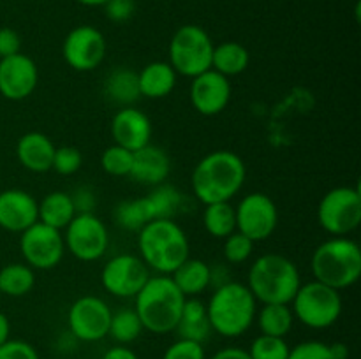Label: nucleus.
Here are the masks:
<instances>
[{"instance_id":"nucleus-1","label":"nucleus","mask_w":361,"mask_h":359,"mask_svg":"<svg viewBox=\"0 0 361 359\" xmlns=\"http://www.w3.org/2000/svg\"><path fill=\"white\" fill-rule=\"evenodd\" d=\"M247 169L235 151L215 150L196 164L190 178L192 192L207 206L231 201L245 183Z\"/></svg>"},{"instance_id":"nucleus-2","label":"nucleus","mask_w":361,"mask_h":359,"mask_svg":"<svg viewBox=\"0 0 361 359\" xmlns=\"http://www.w3.org/2000/svg\"><path fill=\"white\" fill-rule=\"evenodd\" d=\"M136 313L145 329L155 334L175 331L182 315L185 296L182 294L169 275L148 278L136 296Z\"/></svg>"},{"instance_id":"nucleus-3","label":"nucleus","mask_w":361,"mask_h":359,"mask_svg":"<svg viewBox=\"0 0 361 359\" xmlns=\"http://www.w3.org/2000/svg\"><path fill=\"white\" fill-rule=\"evenodd\" d=\"M257 301L245 284L228 282L214 291L207 305L212 331L226 338L242 336L256 320Z\"/></svg>"},{"instance_id":"nucleus-4","label":"nucleus","mask_w":361,"mask_h":359,"mask_svg":"<svg viewBox=\"0 0 361 359\" xmlns=\"http://www.w3.org/2000/svg\"><path fill=\"white\" fill-rule=\"evenodd\" d=\"M141 259L161 275H171L189 256V239L176 222L152 220L137 231Z\"/></svg>"},{"instance_id":"nucleus-5","label":"nucleus","mask_w":361,"mask_h":359,"mask_svg":"<svg viewBox=\"0 0 361 359\" xmlns=\"http://www.w3.org/2000/svg\"><path fill=\"white\" fill-rule=\"evenodd\" d=\"M302 285L300 271L291 259L281 253H264L257 257L249 270L247 287L256 301L263 305H289Z\"/></svg>"},{"instance_id":"nucleus-6","label":"nucleus","mask_w":361,"mask_h":359,"mask_svg":"<svg viewBox=\"0 0 361 359\" xmlns=\"http://www.w3.org/2000/svg\"><path fill=\"white\" fill-rule=\"evenodd\" d=\"M310 267L321 284L337 291L351 287L361 277L360 245L344 236H335L314 250Z\"/></svg>"},{"instance_id":"nucleus-7","label":"nucleus","mask_w":361,"mask_h":359,"mask_svg":"<svg viewBox=\"0 0 361 359\" xmlns=\"http://www.w3.org/2000/svg\"><path fill=\"white\" fill-rule=\"evenodd\" d=\"M289 305L295 319L312 329H326L334 326L342 313L341 291L317 280L300 285Z\"/></svg>"},{"instance_id":"nucleus-8","label":"nucleus","mask_w":361,"mask_h":359,"mask_svg":"<svg viewBox=\"0 0 361 359\" xmlns=\"http://www.w3.org/2000/svg\"><path fill=\"white\" fill-rule=\"evenodd\" d=\"M214 42L204 28L197 25H183L169 42V65L176 74L196 77L197 74L212 69Z\"/></svg>"},{"instance_id":"nucleus-9","label":"nucleus","mask_w":361,"mask_h":359,"mask_svg":"<svg viewBox=\"0 0 361 359\" xmlns=\"http://www.w3.org/2000/svg\"><path fill=\"white\" fill-rule=\"evenodd\" d=\"M321 227L334 236H345L361 224V192L358 187L328 190L317 206Z\"/></svg>"},{"instance_id":"nucleus-10","label":"nucleus","mask_w":361,"mask_h":359,"mask_svg":"<svg viewBox=\"0 0 361 359\" xmlns=\"http://www.w3.org/2000/svg\"><path fill=\"white\" fill-rule=\"evenodd\" d=\"M63 243L76 259L92 263L108 250V229L95 213H78L66 227Z\"/></svg>"},{"instance_id":"nucleus-11","label":"nucleus","mask_w":361,"mask_h":359,"mask_svg":"<svg viewBox=\"0 0 361 359\" xmlns=\"http://www.w3.org/2000/svg\"><path fill=\"white\" fill-rule=\"evenodd\" d=\"M236 213V231L256 241H264L274 234L279 224L277 204L270 196L263 192L247 194L238 206Z\"/></svg>"},{"instance_id":"nucleus-12","label":"nucleus","mask_w":361,"mask_h":359,"mask_svg":"<svg viewBox=\"0 0 361 359\" xmlns=\"http://www.w3.org/2000/svg\"><path fill=\"white\" fill-rule=\"evenodd\" d=\"M20 250L25 263L34 270H51L66 252L63 236L59 229L35 222L21 232Z\"/></svg>"},{"instance_id":"nucleus-13","label":"nucleus","mask_w":361,"mask_h":359,"mask_svg":"<svg viewBox=\"0 0 361 359\" xmlns=\"http://www.w3.org/2000/svg\"><path fill=\"white\" fill-rule=\"evenodd\" d=\"M150 278V267L141 257L122 253L104 264L101 273L102 287L116 298H134Z\"/></svg>"},{"instance_id":"nucleus-14","label":"nucleus","mask_w":361,"mask_h":359,"mask_svg":"<svg viewBox=\"0 0 361 359\" xmlns=\"http://www.w3.org/2000/svg\"><path fill=\"white\" fill-rule=\"evenodd\" d=\"M106 39L101 30L90 25L73 28L63 39L62 53L66 62L80 73L97 69L106 56Z\"/></svg>"},{"instance_id":"nucleus-15","label":"nucleus","mask_w":361,"mask_h":359,"mask_svg":"<svg viewBox=\"0 0 361 359\" xmlns=\"http://www.w3.org/2000/svg\"><path fill=\"white\" fill-rule=\"evenodd\" d=\"M111 310L97 296H81L71 305L67 322L78 340L99 341L108 334Z\"/></svg>"},{"instance_id":"nucleus-16","label":"nucleus","mask_w":361,"mask_h":359,"mask_svg":"<svg viewBox=\"0 0 361 359\" xmlns=\"http://www.w3.org/2000/svg\"><path fill=\"white\" fill-rule=\"evenodd\" d=\"M231 101V83L226 76L214 69L192 77L190 102L194 109L204 116H215L224 111Z\"/></svg>"},{"instance_id":"nucleus-17","label":"nucleus","mask_w":361,"mask_h":359,"mask_svg":"<svg viewBox=\"0 0 361 359\" xmlns=\"http://www.w3.org/2000/svg\"><path fill=\"white\" fill-rule=\"evenodd\" d=\"M39 70L34 60L23 53L0 58V94L9 101H23L35 90Z\"/></svg>"},{"instance_id":"nucleus-18","label":"nucleus","mask_w":361,"mask_h":359,"mask_svg":"<svg viewBox=\"0 0 361 359\" xmlns=\"http://www.w3.org/2000/svg\"><path fill=\"white\" fill-rule=\"evenodd\" d=\"M39 203L21 189H7L0 192V227L9 232H23L34 225Z\"/></svg>"},{"instance_id":"nucleus-19","label":"nucleus","mask_w":361,"mask_h":359,"mask_svg":"<svg viewBox=\"0 0 361 359\" xmlns=\"http://www.w3.org/2000/svg\"><path fill=\"white\" fill-rule=\"evenodd\" d=\"M111 136L115 144L136 151L150 144L152 122L143 111L133 108H122L111 120Z\"/></svg>"},{"instance_id":"nucleus-20","label":"nucleus","mask_w":361,"mask_h":359,"mask_svg":"<svg viewBox=\"0 0 361 359\" xmlns=\"http://www.w3.org/2000/svg\"><path fill=\"white\" fill-rule=\"evenodd\" d=\"M171 171V160L169 155L155 144H147L134 151L133 168H130V178L143 185H161L166 182Z\"/></svg>"},{"instance_id":"nucleus-21","label":"nucleus","mask_w":361,"mask_h":359,"mask_svg":"<svg viewBox=\"0 0 361 359\" xmlns=\"http://www.w3.org/2000/svg\"><path fill=\"white\" fill-rule=\"evenodd\" d=\"M56 146L46 134L27 132L18 139L16 157L25 169L32 172H46L51 169Z\"/></svg>"},{"instance_id":"nucleus-22","label":"nucleus","mask_w":361,"mask_h":359,"mask_svg":"<svg viewBox=\"0 0 361 359\" xmlns=\"http://www.w3.org/2000/svg\"><path fill=\"white\" fill-rule=\"evenodd\" d=\"M175 331L178 333V338L203 344L212 333L207 305L197 298H185L182 315H180Z\"/></svg>"},{"instance_id":"nucleus-23","label":"nucleus","mask_w":361,"mask_h":359,"mask_svg":"<svg viewBox=\"0 0 361 359\" xmlns=\"http://www.w3.org/2000/svg\"><path fill=\"white\" fill-rule=\"evenodd\" d=\"M176 76L169 62H152L137 73L141 97L162 99L168 97L176 84Z\"/></svg>"},{"instance_id":"nucleus-24","label":"nucleus","mask_w":361,"mask_h":359,"mask_svg":"<svg viewBox=\"0 0 361 359\" xmlns=\"http://www.w3.org/2000/svg\"><path fill=\"white\" fill-rule=\"evenodd\" d=\"M169 277L185 298H197L210 287V266L201 259L187 257Z\"/></svg>"},{"instance_id":"nucleus-25","label":"nucleus","mask_w":361,"mask_h":359,"mask_svg":"<svg viewBox=\"0 0 361 359\" xmlns=\"http://www.w3.org/2000/svg\"><path fill=\"white\" fill-rule=\"evenodd\" d=\"M74 217H76V210H74L71 194L62 192V190L49 192L39 203L37 222L49 225V227L62 231L71 224Z\"/></svg>"},{"instance_id":"nucleus-26","label":"nucleus","mask_w":361,"mask_h":359,"mask_svg":"<svg viewBox=\"0 0 361 359\" xmlns=\"http://www.w3.org/2000/svg\"><path fill=\"white\" fill-rule=\"evenodd\" d=\"M104 95L109 101L118 106H123V108L133 106L141 97L137 73L127 69V67H118V69L111 70L106 76Z\"/></svg>"},{"instance_id":"nucleus-27","label":"nucleus","mask_w":361,"mask_h":359,"mask_svg":"<svg viewBox=\"0 0 361 359\" xmlns=\"http://www.w3.org/2000/svg\"><path fill=\"white\" fill-rule=\"evenodd\" d=\"M250 63V53L243 44L235 41L222 42L214 46V55H212V69L221 73L222 76H238L243 70H247Z\"/></svg>"},{"instance_id":"nucleus-28","label":"nucleus","mask_w":361,"mask_h":359,"mask_svg":"<svg viewBox=\"0 0 361 359\" xmlns=\"http://www.w3.org/2000/svg\"><path fill=\"white\" fill-rule=\"evenodd\" d=\"M256 320L263 334L284 338L291 331L295 315L289 305L270 303V305H263V308L256 312Z\"/></svg>"},{"instance_id":"nucleus-29","label":"nucleus","mask_w":361,"mask_h":359,"mask_svg":"<svg viewBox=\"0 0 361 359\" xmlns=\"http://www.w3.org/2000/svg\"><path fill=\"white\" fill-rule=\"evenodd\" d=\"M35 285L34 267L28 264L13 263L0 270V294L21 298L28 294Z\"/></svg>"},{"instance_id":"nucleus-30","label":"nucleus","mask_w":361,"mask_h":359,"mask_svg":"<svg viewBox=\"0 0 361 359\" xmlns=\"http://www.w3.org/2000/svg\"><path fill=\"white\" fill-rule=\"evenodd\" d=\"M203 224L208 234L214 236V238H228L229 234L236 231L235 208L229 201L207 204L203 213Z\"/></svg>"},{"instance_id":"nucleus-31","label":"nucleus","mask_w":361,"mask_h":359,"mask_svg":"<svg viewBox=\"0 0 361 359\" xmlns=\"http://www.w3.org/2000/svg\"><path fill=\"white\" fill-rule=\"evenodd\" d=\"M147 201L154 220H159V218L173 220V217L182 208V194H180L178 189L169 185V183L155 185L154 190L147 196Z\"/></svg>"},{"instance_id":"nucleus-32","label":"nucleus","mask_w":361,"mask_h":359,"mask_svg":"<svg viewBox=\"0 0 361 359\" xmlns=\"http://www.w3.org/2000/svg\"><path fill=\"white\" fill-rule=\"evenodd\" d=\"M115 220L127 231H141L148 222L154 220L147 197L122 201L115 208Z\"/></svg>"},{"instance_id":"nucleus-33","label":"nucleus","mask_w":361,"mask_h":359,"mask_svg":"<svg viewBox=\"0 0 361 359\" xmlns=\"http://www.w3.org/2000/svg\"><path fill=\"white\" fill-rule=\"evenodd\" d=\"M143 329L145 327L141 324L140 317H137L136 310L123 308L111 313V322H109L108 334H111L113 340H116L118 344H130L136 338H140Z\"/></svg>"},{"instance_id":"nucleus-34","label":"nucleus","mask_w":361,"mask_h":359,"mask_svg":"<svg viewBox=\"0 0 361 359\" xmlns=\"http://www.w3.org/2000/svg\"><path fill=\"white\" fill-rule=\"evenodd\" d=\"M133 157L134 151L118 146V144H113L102 151L101 165L104 172L111 176H129L130 168H133Z\"/></svg>"},{"instance_id":"nucleus-35","label":"nucleus","mask_w":361,"mask_h":359,"mask_svg":"<svg viewBox=\"0 0 361 359\" xmlns=\"http://www.w3.org/2000/svg\"><path fill=\"white\" fill-rule=\"evenodd\" d=\"M247 352L250 359H288L289 345L284 338L259 334Z\"/></svg>"},{"instance_id":"nucleus-36","label":"nucleus","mask_w":361,"mask_h":359,"mask_svg":"<svg viewBox=\"0 0 361 359\" xmlns=\"http://www.w3.org/2000/svg\"><path fill=\"white\" fill-rule=\"evenodd\" d=\"M254 241L242 234L240 231H235L224 238V257L229 264H242L252 256Z\"/></svg>"},{"instance_id":"nucleus-37","label":"nucleus","mask_w":361,"mask_h":359,"mask_svg":"<svg viewBox=\"0 0 361 359\" xmlns=\"http://www.w3.org/2000/svg\"><path fill=\"white\" fill-rule=\"evenodd\" d=\"M81 164H83V155L76 146H60L53 155L51 169L62 176H71L80 171Z\"/></svg>"},{"instance_id":"nucleus-38","label":"nucleus","mask_w":361,"mask_h":359,"mask_svg":"<svg viewBox=\"0 0 361 359\" xmlns=\"http://www.w3.org/2000/svg\"><path fill=\"white\" fill-rule=\"evenodd\" d=\"M162 359H204L203 344L178 338L175 344L166 348Z\"/></svg>"},{"instance_id":"nucleus-39","label":"nucleus","mask_w":361,"mask_h":359,"mask_svg":"<svg viewBox=\"0 0 361 359\" xmlns=\"http://www.w3.org/2000/svg\"><path fill=\"white\" fill-rule=\"evenodd\" d=\"M288 359H334L330 352V345L317 340L302 341L289 348Z\"/></svg>"},{"instance_id":"nucleus-40","label":"nucleus","mask_w":361,"mask_h":359,"mask_svg":"<svg viewBox=\"0 0 361 359\" xmlns=\"http://www.w3.org/2000/svg\"><path fill=\"white\" fill-rule=\"evenodd\" d=\"M0 359H39L34 345L23 340H7L0 345Z\"/></svg>"},{"instance_id":"nucleus-41","label":"nucleus","mask_w":361,"mask_h":359,"mask_svg":"<svg viewBox=\"0 0 361 359\" xmlns=\"http://www.w3.org/2000/svg\"><path fill=\"white\" fill-rule=\"evenodd\" d=\"M102 7L113 23H126L136 13V0H108Z\"/></svg>"},{"instance_id":"nucleus-42","label":"nucleus","mask_w":361,"mask_h":359,"mask_svg":"<svg viewBox=\"0 0 361 359\" xmlns=\"http://www.w3.org/2000/svg\"><path fill=\"white\" fill-rule=\"evenodd\" d=\"M71 199H73L76 215L94 213L95 206H97V196H95V190L87 185L78 187V189L74 190V194H71Z\"/></svg>"},{"instance_id":"nucleus-43","label":"nucleus","mask_w":361,"mask_h":359,"mask_svg":"<svg viewBox=\"0 0 361 359\" xmlns=\"http://www.w3.org/2000/svg\"><path fill=\"white\" fill-rule=\"evenodd\" d=\"M16 53H21L20 34L9 27L0 28V58H7Z\"/></svg>"},{"instance_id":"nucleus-44","label":"nucleus","mask_w":361,"mask_h":359,"mask_svg":"<svg viewBox=\"0 0 361 359\" xmlns=\"http://www.w3.org/2000/svg\"><path fill=\"white\" fill-rule=\"evenodd\" d=\"M102 359H140L136 355V352L127 348L126 345H116V347H111L109 351L104 352Z\"/></svg>"},{"instance_id":"nucleus-45","label":"nucleus","mask_w":361,"mask_h":359,"mask_svg":"<svg viewBox=\"0 0 361 359\" xmlns=\"http://www.w3.org/2000/svg\"><path fill=\"white\" fill-rule=\"evenodd\" d=\"M212 359H250L249 352L240 347H226L212 355Z\"/></svg>"},{"instance_id":"nucleus-46","label":"nucleus","mask_w":361,"mask_h":359,"mask_svg":"<svg viewBox=\"0 0 361 359\" xmlns=\"http://www.w3.org/2000/svg\"><path fill=\"white\" fill-rule=\"evenodd\" d=\"M330 352H331V358L334 359H348L349 358L348 345L342 344V341H335V344H331Z\"/></svg>"},{"instance_id":"nucleus-47","label":"nucleus","mask_w":361,"mask_h":359,"mask_svg":"<svg viewBox=\"0 0 361 359\" xmlns=\"http://www.w3.org/2000/svg\"><path fill=\"white\" fill-rule=\"evenodd\" d=\"M9 334H11V322L7 319L6 313L0 312V345L6 344L9 340Z\"/></svg>"},{"instance_id":"nucleus-48","label":"nucleus","mask_w":361,"mask_h":359,"mask_svg":"<svg viewBox=\"0 0 361 359\" xmlns=\"http://www.w3.org/2000/svg\"><path fill=\"white\" fill-rule=\"evenodd\" d=\"M80 2L81 6H88V7H97V6H104L108 0H76Z\"/></svg>"}]
</instances>
